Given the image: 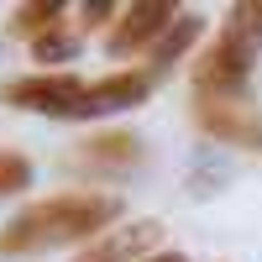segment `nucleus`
<instances>
[{
  "mask_svg": "<svg viewBox=\"0 0 262 262\" xmlns=\"http://www.w3.org/2000/svg\"><path fill=\"white\" fill-rule=\"evenodd\" d=\"M32 189V163L21 152H0V194H21Z\"/></svg>",
  "mask_w": 262,
  "mask_h": 262,
  "instance_id": "f8f14e48",
  "label": "nucleus"
},
{
  "mask_svg": "<svg viewBox=\"0 0 262 262\" xmlns=\"http://www.w3.org/2000/svg\"><path fill=\"white\" fill-rule=\"evenodd\" d=\"M194 116L226 147H247L262 152V111H252L247 100H215V95H194Z\"/></svg>",
  "mask_w": 262,
  "mask_h": 262,
  "instance_id": "7ed1b4c3",
  "label": "nucleus"
},
{
  "mask_svg": "<svg viewBox=\"0 0 262 262\" xmlns=\"http://www.w3.org/2000/svg\"><path fill=\"white\" fill-rule=\"evenodd\" d=\"M200 32H205V16L200 11H179V21L152 42V69H168L173 58H184L194 42H200Z\"/></svg>",
  "mask_w": 262,
  "mask_h": 262,
  "instance_id": "6e6552de",
  "label": "nucleus"
},
{
  "mask_svg": "<svg viewBox=\"0 0 262 262\" xmlns=\"http://www.w3.org/2000/svg\"><path fill=\"white\" fill-rule=\"evenodd\" d=\"M257 53H262V0H242V6H231L221 37H215L210 53L200 58V69H194V90L215 95V100H242Z\"/></svg>",
  "mask_w": 262,
  "mask_h": 262,
  "instance_id": "f03ea898",
  "label": "nucleus"
},
{
  "mask_svg": "<svg viewBox=\"0 0 262 262\" xmlns=\"http://www.w3.org/2000/svg\"><path fill=\"white\" fill-rule=\"evenodd\" d=\"M116 215H121L116 194H53V200H37L0 226V257H32V252H48L63 242L100 236Z\"/></svg>",
  "mask_w": 262,
  "mask_h": 262,
  "instance_id": "f257e3e1",
  "label": "nucleus"
},
{
  "mask_svg": "<svg viewBox=\"0 0 262 262\" xmlns=\"http://www.w3.org/2000/svg\"><path fill=\"white\" fill-rule=\"evenodd\" d=\"M58 16H63V6H58V0H37V6H16V32H32V42H37L42 32H53V27H58Z\"/></svg>",
  "mask_w": 262,
  "mask_h": 262,
  "instance_id": "9d476101",
  "label": "nucleus"
},
{
  "mask_svg": "<svg viewBox=\"0 0 262 262\" xmlns=\"http://www.w3.org/2000/svg\"><path fill=\"white\" fill-rule=\"evenodd\" d=\"M152 90V74H137V69H126V74H105L95 84H84V95L74 105V116L69 121H90V116H116V111H131V105H142Z\"/></svg>",
  "mask_w": 262,
  "mask_h": 262,
  "instance_id": "423d86ee",
  "label": "nucleus"
},
{
  "mask_svg": "<svg viewBox=\"0 0 262 262\" xmlns=\"http://www.w3.org/2000/svg\"><path fill=\"white\" fill-rule=\"evenodd\" d=\"M105 16H116L111 0H90V6H84V27H95V21H105Z\"/></svg>",
  "mask_w": 262,
  "mask_h": 262,
  "instance_id": "ddd939ff",
  "label": "nucleus"
},
{
  "mask_svg": "<svg viewBox=\"0 0 262 262\" xmlns=\"http://www.w3.org/2000/svg\"><path fill=\"white\" fill-rule=\"evenodd\" d=\"M173 21H179V6H173V0H137V6H126L121 21L111 27L105 53H111V58H131L137 48H152Z\"/></svg>",
  "mask_w": 262,
  "mask_h": 262,
  "instance_id": "39448f33",
  "label": "nucleus"
},
{
  "mask_svg": "<svg viewBox=\"0 0 262 262\" xmlns=\"http://www.w3.org/2000/svg\"><path fill=\"white\" fill-rule=\"evenodd\" d=\"M32 53H37V63H69V58L79 53V37L63 32V27H53V32H42V37L32 42Z\"/></svg>",
  "mask_w": 262,
  "mask_h": 262,
  "instance_id": "9b49d317",
  "label": "nucleus"
},
{
  "mask_svg": "<svg viewBox=\"0 0 262 262\" xmlns=\"http://www.w3.org/2000/svg\"><path fill=\"white\" fill-rule=\"evenodd\" d=\"M84 163H95V168H131L142 158V142L131 137V131H105V137H90L79 152Z\"/></svg>",
  "mask_w": 262,
  "mask_h": 262,
  "instance_id": "1a4fd4ad",
  "label": "nucleus"
},
{
  "mask_svg": "<svg viewBox=\"0 0 262 262\" xmlns=\"http://www.w3.org/2000/svg\"><path fill=\"white\" fill-rule=\"evenodd\" d=\"M147 242H158V221H142L131 231H116V236H100L90 252H79L74 262H131Z\"/></svg>",
  "mask_w": 262,
  "mask_h": 262,
  "instance_id": "0eeeda50",
  "label": "nucleus"
},
{
  "mask_svg": "<svg viewBox=\"0 0 262 262\" xmlns=\"http://www.w3.org/2000/svg\"><path fill=\"white\" fill-rule=\"evenodd\" d=\"M142 262H184L179 252H158V257H142Z\"/></svg>",
  "mask_w": 262,
  "mask_h": 262,
  "instance_id": "4468645a",
  "label": "nucleus"
},
{
  "mask_svg": "<svg viewBox=\"0 0 262 262\" xmlns=\"http://www.w3.org/2000/svg\"><path fill=\"white\" fill-rule=\"evenodd\" d=\"M84 95V79L79 74H32V79H16L0 90V100L16 105V111H37V116H74V105Z\"/></svg>",
  "mask_w": 262,
  "mask_h": 262,
  "instance_id": "20e7f679",
  "label": "nucleus"
}]
</instances>
